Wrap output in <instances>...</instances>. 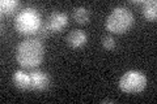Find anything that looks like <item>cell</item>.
Returning a JSON list of instances; mask_svg holds the SVG:
<instances>
[{
    "label": "cell",
    "mask_w": 157,
    "mask_h": 104,
    "mask_svg": "<svg viewBox=\"0 0 157 104\" xmlns=\"http://www.w3.org/2000/svg\"><path fill=\"white\" fill-rule=\"evenodd\" d=\"M45 56V47L37 39H25L20 42L16 49V60L20 66L34 69L42 63Z\"/></svg>",
    "instance_id": "cell-1"
},
{
    "label": "cell",
    "mask_w": 157,
    "mask_h": 104,
    "mask_svg": "<svg viewBox=\"0 0 157 104\" xmlns=\"http://www.w3.org/2000/svg\"><path fill=\"white\" fill-rule=\"evenodd\" d=\"M134 25V14L126 7H117L106 17V30L114 34H123Z\"/></svg>",
    "instance_id": "cell-2"
},
{
    "label": "cell",
    "mask_w": 157,
    "mask_h": 104,
    "mask_svg": "<svg viewBox=\"0 0 157 104\" xmlns=\"http://www.w3.org/2000/svg\"><path fill=\"white\" fill-rule=\"evenodd\" d=\"M41 27V14L34 8H25L20 11L14 20V29L24 35L33 34Z\"/></svg>",
    "instance_id": "cell-3"
},
{
    "label": "cell",
    "mask_w": 157,
    "mask_h": 104,
    "mask_svg": "<svg viewBox=\"0 0 157 104\" xmlns=\"http://www.w3.org/2000/svg\"><path fill=\"white\" fill-rule=\"evenodd\" d=\"M121 91L126 94H137L141 92L147 86V77L140 70H128L119 80Z\"/></svg>",
    "instance_id": "cell-4"
},
{
    "label": "cell",
    "mask_w": 157,
    "mask_h": 104,
    "mask_svg": "<svg viewBox=\"0 0 157 104\" xmlns=\"http://www.w3.org/2000/svg\"><path fill=\"white\" fill-rule=\"evenodd\" d=\"M68 23V16L63 12H52L50 16L47 17L46 21V30L55 33L63 30Z\"/></svg>",
    "instance_id": "cell-5"
},
{
    "label": "cell",
    "mask_w": 157,
    "mask_h": 104,
    "mask_svg": "<svg viewBox=\"0 0 157 104\" xmlns=\"http://www.w3.org/2000/svg\"><path fill=\"white\" fill-rule=\"evenodd\" d=\"M29 76H30V90L43 91L50 85V77L42 70L33 69V70L29 73Z\"/></svg>",
    "instance_id": "cell-6"
},
{
    "label": "cell",
    "mask_w": 157,
    "mask_h": 104,
    "mask_svg": "<svg viewBox=\"0 0 157 104\" xmlns=\"http://www.w3.org/2000/svg\"><path fill=\"white\" fill-rule=\"evenodd\" d=\"M86 41H88V37L85 31L80 30V29H73L66 37V42L71 48H80L86 43Z\"/></svg>",
    "instance_id": "cell-7"
},
{
    "label": "cell",
    "mask_w": 157,
    "mask_h": 104,
    "mask_svg": "<svg viewBox=\"0 0 157 104\" xmlns=\"http://www.w3.org/2000/svg\"><path fill=\"white\" fill-rule=\"evenodd\" d=\"M13 85L20 90H30V76L24 70H16L12 76Z\"/></svg>",
    "instance_id": "cell-8"
},
{
    "label": "cell",
    "mask_w": 157,
    "mask_h": 104,
    "mask_svg": "<svg viewBox=\"0 0 157 104\" xmlns=\"http://www.w3.org/2000/svg\"><path fill=\"white\" fill-rule=\"evenodd\" d=\"M143 14L148 21H155L157 18V2L156 0H147L143 2Z\"/></svg>",
    "instance_id": "cell-9"
},
{
    "label": "cell",
    "mask_w": 157,
    "mask_h": 104,
    "mask_svg": "<svg viewBox=\"0 0 157 104\" xmlns=\"http://www.w3.org/2000/svg\"><path fill=\"white\" fill-rule=\"evenodd\" d=\"M72 17L77 23L84 25V23H86L88 21H89L90 13L85 7H76V8H73Z\"/></svg>",
    "instance_id": "cell-10"
},
{
    "label": "cell",
    "mask_w": 157,
    "mask_h": 104,
    "mask_svg": "<svg viewBox=\"0 0 157 104\" xmlns=\"http://www.w3.org/2000/svg\"><path fill=\"white\" fill-rule=\"evenodd\" d=\"M17 5H18L17 0H2V2H0L2 13H11L17 8Z\"/></svg>",
    "instance_id": "cell-11"
},
{
    "label": "cell",
    "mask_w": 157,
    "mask_h": 104,
    "mask_svg": "<svg viewBox=\"0 0 157 104\" xmlns=\"http://www.w3.org/2000/svg\"><path fill=\"white\" fill-rule=\"evenodd\" d=\"M101 43H102V46H104V48H106V49H114L115 48V41L110 34H106V35L102 37Z\"/></svg>",
    "instance_id": "cell-12"
}]
</instances>
